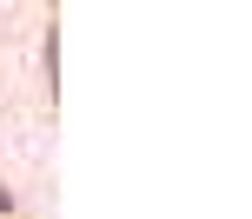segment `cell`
<instances>
[{
  "mask_svg": "<svg viewBox=\"0 0 252 219\" xmlns=\"http://www.w3.org/2000/svg\"><path fill=\"white\" fill-rule=\"evenodd\" d=\"M20 219H27V213H20Z\"/></svg>",
  "mask_w": 252,
  "mask_h": 219,
  "instance_id": "6da1fadb",
  "label": "cell"
}]
</instances>
